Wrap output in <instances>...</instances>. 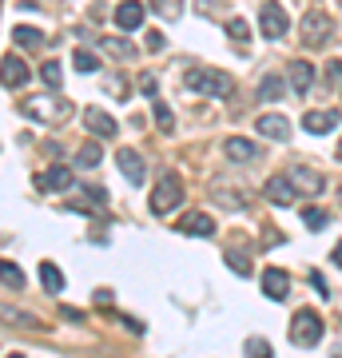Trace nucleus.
<instances>
[{"instance_id":"1","label":"nucleus","mask_w":342,"mask_h":358,"mask_svg":"<svg viewBox=\"0 0 342 358\" xmlns=\"http://www.w3.org/2000/svg\"><path fill=\"white\" fill-rule=\"evenodd\" d=\"M20 112L28 115V120H36V124H60V120H68V115L76 112L72 108V100H64V96H28L24 103H20Z\"/></svg>"},{"instance_id":"2","label":"nucleus","mask_w":342,"mask_h":358,"mask_svg":"<svg viewBox=\"0 0 342 358\" xmlns=\"http://www.w3.org/2000/svg\"><path fill=\"white\" fill-rule=\"evenodd\" d=\"M187 92L227 100V96H231V76H227V72H215V68H191V72H187Z\"/></svg>"},{"instance_id":"3","label":"nucleus","mask_w":342,"mask_h":358,"mask_svg":"<svg viewBox=\"0 0 342 358\" xmlns=\"http://www.w3.org/2000/svg\"><path fill=\"white\" fill-rule=\"evenodd\" d=\"M291 338H294L299 346H315L318 338H322V319H318L311 307L294 310V319H291Z\"/></svg>"},{"instance_id":"4","label":"nucleus","mask_w":342,"mask_h":358,"mask_svg":"<svg viewBox=\"0 0 342 358\" xmlns=\"http://www.w3.org/2000/svg\"><path fill=\"white\" fill-rule=\"evenodd\" d=\"M179 203H183V183H179L176 176H164L152 187V211L155 215H164V211H176Z\"/></svg>"},{"instance_id":"5","label":"nucleus","mask_w":342,"mask_h":358,"mask_svg":"<svg viewBox=\"0 0 342 358\" xmlns=\"http://www.w3.org/2000/svg\"><path fill=\"white\" fill-rule=\"evenodd\" d=\"M72 183H76L72 167H68V164H52L48 171H40V176H36V192H68Z\"/></svg>"},{"instance_id":"6","label":"nucleus","mask_w":342,"mask_h":358,"mask_svg":"<svg viewBox=\"0 0 342 358\" xmlns=\"http://www.w3.org/2000/svg\"><path fill=\"white\" fill-rule=\"evenodd\" d=\"M287 13H283V4H275V0H266L263 4V13H259V28H263V36H271V40H279L283 32H287Z\"/></svg>"},{"instance_id":"7","label":"nucleus","mask_w":342,"mask_h":358,"mask_svg":"<svg viewBox=\"0 0 342 358\" xmlns=\"http://www.w3.org/2000/svg\"><path fill=\"white\" fill-rule=\"evenodd\" d=\"M259 279H263V294H266V299H275V303H283V299L291 294V275H287V271L266 267Z\"/></svg>"},{"instance_id":"8","label":"nucleus","mask_w":342,"mask_h":358,"mask_svg":"<svg viewBox=\"0 0 342 358\" xmlns=\"http://www.w3.org/2000/svg\"><path fill=\"white\" fill-rule=\"evenodd\" d=\"M263 192H266V199H271V203H279V207H291L294 199H299V192H294L291 176H271Z\"/></svg>"},{"instance_id":"9","label":"nucleus","mask_w":342,"mask_h":358,"mask_svg":"<svg viewBox=\"0 0 342 358\" xmlns=\"http://www.w3.org/2000/svg\"><path fill=\"white\" fill-rule=\"evenodd\" d=\"M0 84H4V88H24L28 84V64L20 56H4V60H0Z\"/></svg>"},{"instance_id":"10","label":"nucleus","mask_w":342,"mask_h":358,"mask_svg":"<svg viewBox=\"0 0 342 358\" xmlns=\"http://www.w3.org/2000/svg\"><path fill=\"white\" fill-rule=\"evenodd\" d=\"M330 36V20H327V13H306V20H303V40L311 44V48H318L322 40Z\"/></svg>"},{"instance_id":"11","label":"nucleus","mask_w":342,"mask_h":358,"mask_svg":"<svg viewBox=\"0 0 342 358\" xmlns=\"http://www.w3.org/2000/svg\"><path fill=\"white\" fill-rule=\"evenodd\" d=\"M339 120L342 115L334 112V108H322V112H306L303 115V128L311 131V136H327V131L339 128Z\"/></svg>"},{"instance_id":"12","label":"nucleus","mask_w":342,"mask_h":358,"mask_svg":"<svg viewBox=\"0 0 342 358\" xmlns=\"http://www.w3.org/2000/svg\"><path fill=\"white\" fill-rule=\"evenodd\" d=\"M255 128L266 140H291V120L287 115H255Z\"/></svg>"},{"instance_id":"13","label":"nucleus","mask_w":342,"mask_h":358,"mask_svg":"<svg viewBox=\"0 0 342 358\" xmlns=\"http://www.w3.org/2000/svg\"><path fill=\"white\" fill-rule=\"evenodd\" d=\"M115 24L120 32H136L143 24V0H124V4H115Z\"/></svg>"},{"instance_id":"14","label":"nucleus","mask_w":342,"mask_h":358,"mask_svg":"<svg viewBox=\"0 0 342 358\" xmlns=\"http://www.w3.org/2000/svg\"><path fill=\"white\" fill-rule=\"evenodd\" d=\"M115 159H120V171L127 176V183H131V187H140L143 176H148V171H143V155L131 152V148H120V155H115Z\"/></svg>"},{"instance_id":"15","label":"nucleus","mask_w":342,"mask_h":358,"mask_svg":"<svg viewBox=\"0 0 342 358\" xmlns=\"http://www.w3.org/2000/svg\"><path fill=\"white\" fill-rule=\"evenodd\" d=\"M84 124H88V131L100 136V140H112L115 136V120L108 112H100V108H88V112H84Z\"/></svg>"},{"instance_id":"16","label":"nucleus","mask_w":342,"mask_h":358,"mask_svg":"<svg viewBox=\"0 0 342 358\" xmlns=\"http://www.w3.org/2000/svg\"><path fill=\"white\" fill-rule=\"evenodd\" d=\"M291 183L299 195H318L322 192V176H315L311 167H291Z\"/></svg>"},{"instance_id":"17","label":"nucleus","mask_w":342,"mask_h":358,"mask_svg":"<svg viewBox=\"0 0 342 358\" xmlns=\"http://www.w3.org/2000/svg\"><path fill=\"white\" fill-rule=\"evenodd\" d=\"M223 152H227V159H235V164H251V159H259V148H255L251 140H243V136H231V140L223 143Z\"/></svg>"},{"instance_id":"18","label":"nucleus","mask_w":342,"mask_h":358,"mask_svg":"<svg viewBox=\"0 0 342 358\" xmlns=\"http://www.w3.org/2000/svg\"><path fill=\"white\" fill-rule=\"evenodd\" d=\"M291 84H294L299 96H306V92L315 88V68L306 64V60H294V64H291Z\"/></svg>"},{"instance_id":"19","label":"nucleus","mask_w":342,"mask_h":358,"mask_svg":"<svg viewBox=\"0 0 342 358\" xmlns=\"http://www.w3.org/2000/svg\"><path fill=\"white\" fill-rule=\"evenodd\" d=\"M0 322H13V327H28V331H44V322L36 315H24L16 307H0Z\"/></svg>"},{"instance_id":"20","label":"nucleus","mask_w":342,"mask_h":358,"mask_svg":"<svg viewBox=\"0 0 342 358\" xmlns=\"http://www.w3.org/2000/svg\"><path fill=\"white\" fill-rule=\"evenodd\" d=\"M179 227L187 231V235H203V239H207V235H215V219L211 215H187Z\"/></svg>"},{"instance_id":"21","label":"nucleus","mask_w":342,"mask_h":358,"mask_svg":"<svg viewBox=\"0 0 342 358\" xmlns=\"http://www.w3.org/2000/svg\"><path fill=\"white\" fill-rule=\"evenodd\" d=\"M13 40L20 44V48H44V32H40V28H28V24H16Z\"/></svg>"},{"instance_id":"22","label":"nucleus","mask_w":342,"mask_h":358,"mask_svg":"<svg viewBox=\"0 0 342 358\" xmlns=\"http://www.w3.org/2000/svg\"><path fill=\"white\" fill-rule=\"evenodd\" d=\"M100 48L108 52L112 60H127V56H136V44H127V40H120V36H104Z\"/></svg>"},{"instance_id":"23","label":"nucleus","mask_w":342,"mask_h":358,"mask_svg":"<svg viewBox=\"0 0 342 358\" xmlns=\"http://www.w3.org/2000/svg\"><path fill=\"white\" fill-rule=\"evenodd\" d=\"M40 282H44V291L48 294H60L64 291V275L56 263H40Z\"/></svg>"},{"instance_id":"24","label":"nucleus","mask_w":342,"mask_h":358,"mask_svg":"<svg viewBox=\"0 0 342 358\" xmlns=\"http://www.w3.org/2000/svg\"><path fill=\"white\" fill-rule=\"evenodd\" d=\"M100 159H104V148H100V143H84V148L76 152V167H84V171L100 167Z\"/></svg>"},{"instance_id":"25","label":"nucleus","mask_w":342,"mask_h":358,"mask_svg":"<svg viewBox=\"0 0 342 358\" xmlns=\"http://www.w3.org/2000/svg\"><path fill=\"white\" fill-rule=\"evenodd\" d=\"M287 96V84H283L279 76H263V84H259V100H283Z\"/></svg>"},{"instance_id":"26","label":"nucleus","mask_w":342,"mask_h":358,"mask_svg":"<svg viewBox=\"0 0 342 358\" xmlns=\"http://www.w3.org/2000/svg\"><path fill=\"white\" fill-rule=\"evenodd\" d=\"M227 267L235 271V275H251V259H247V251L243 247H227Z\"/></svg>"},{"instance_id":"27","label":"nucleus","mask_w":342,"mask_h":358,"mask_svg":"<svg viewBox=\"0 0 342 358\" xmlns=\"http://www.w3.org/2000/svg\"><path fill=\"white\" fill-rule=\"evenodd\" d=\"M0 282H8L13 291H24V271L16 267V263H4L0 259Z\"/></svg>"},{"instance_id":"28","label":"nucleus","mask_w":342,"mask_h":358,"mask_svg":"<svg viewBox=\"0 0 342 358\" xmlns=\"http://www.w3.org/2000/svg\"><path fill=\"white\" fill-rule=\"evenodd\" d=\"M155 8V16L159 20H179V13H183V0H148Z\"/></svg>"},{"instance_id":"29","label":"nucleus","mask_w":342,"mask_h":358,"mask_svg":"<svg viewBox=\"0 0 342 358\" xmlns=\"http://www.w3.org/2000/svg\"><path fill=\"white\" fill-rule=\"evenodd\" d=\"M227 36L235 40V44H247V40H251V24H247L243 16H231L227 20Z\"/></svg>"},{"instance_id":"30","label":"nucleus","mask_w":342,"mask_h":358,"mask_svg":"<svg viewBox=\"0 0 342 358\" xmlns=\"http://www.w3.org/2000/svg\"><path fill=\"white\" fill-rule=\"evenodd\" d=\"M303 223L311 231H322L330 223V215H327V211H318V207H303Z\"/></svg>"},{"instance_id":"31","label":"nucleus","mask_w":342,"mask_h":358,"mask_svg":"<svg viewBox=\"0 0 342 358\" xmlns=\"http://www.w3.org/2000/svg\"><path fill=\"white\" fill-rule=\"evenodd\" d=\"M155 128H159V131H171V128H176V120H171V108H167L164 100H155Z\"/></svg>"},{"instance_id":"32","label":"nucleus","mask_w":342,"mask_h":358,"mask_svg":"<svg viewBox=\"0 0 342 358\" xmlns=\"http://www.w3.org/2000/svg\"><path fill=\"white\" fill-rule=\"evenodd\" d=\"M72 68H76V72H96L100 60H96L92 52H76V56H72Z\"/></svg>"},{"instance_id":"33","label":"nucleus","mask_w":342,"mask_h":358,"mask_svg":"<svg viewBox=\"0 0 342 358\" xmlns=\"http://www.w3.org/2000/svg\"><path fill=\"white\" fill-rule=\"evenodd\" d=\"M40 80H44L52 92H56V88H60V64H56V60H48V64L40 68Z\"/></svg>"},{"instance_id":"34","label":"nucleus","mask_w":342,"mask_h":358,"mask_svg":"<svg viewBox=\"0 0 342 358\" xmlns=\"http://www.w3.org/2000/svg\"><path fill=\"white\" fill-rule=\"evenodd\" d=\"M140 92L143 96H152V100H159V80H155V72H143L140 76Z\"/></svg>"},{"instance_id":"35","label":"nucleus","mask_w":342,"mask_h":358,"mask_svg":"<svg viewBox=\"0 0 342 358\" xmlns=\"http://www.w3.org/2000/svg\"><path fill=\"white\" fill-rule=\"evenodd\" d=\"M247 358H271V346L263 338H247Z\"/></svg>"},{"instance_id":"36","label":"nucleus","mask_w":342,"mask_h":358,"mask_svg":"<svg viewBox=\"0 0 342 358\" xmlns=\"http://www.w3.org/2000/svg\"><path fill=\"white\" fill-rule=\"evenodd\" d=\"M327 80H330L327 88H339V84H342V60H330V64H327Z\"/></svg>"},{"instance_id":"37","label":"nucleus","mask_w":342,"mask_h":358,"mask_svg":"<svg viewBox=\"0 0 342 358\" xmlns=\"http://www.w3.org/2000/svg\"><path fill=\"white\" fill-rule=\"evenodd\" d=\"M108 92H112V96H120V100L127 96V88H124V80H120V76H112V80H108Z\"/></svg>"},{"instance_id":"38","label":"nucleus","mask_w":342,"mask_h":358,"mask_svg":"<svg viewBox=\"0 0 342 358\" xmlns=\"http://www.w3.org/2000/svg\"><path fill=\"white\" fill-rule=\"evenodd\" d=\"M311 287H315V291L322 294V299L330 294V287H327V279H322V275H311Z\"/></svg>"},{"instance_id":"39","label":"nucleus","mask_w":342,"mask_h":358,"mask_svg":"<svg viewBox=\"0 0 342 358\" xmlns=\"http://www.w3.org/2000/svg\"><path fill=\"white\" fill-rule=\"evenodd\" d=\"M148 48H152V52L164 48V32H148Z\"/></svg>"},{"instance_id":"40","label":"nucleus","mask_w":342,"mask_h":358,"mask_svg":"<svg viewBox=\"0 0 342 358\" xmlns=\"http://www.w3.org/2000/svg\"><path fill=\"white\" fill-rule=\"evenodd\" d=\"M330 259H334V267H342V243L334 247V251H330Z\"/></svg>"},{"instance_id":"41","label":"nucleus","mask_w":342,"mask_h":358,"mask_svg":"<svg viewBox=\"0 0 342 358\" xmlns=\"http://www.w3.org/2000/svg\"><path fill=\"white\" fill-rule=\"evenodd\" d=\"M334 155H339V164H342V143H339V152H334Z\"/></svg>"},{"instance_id":"42","label":"nucleus","mask_w":342,"mask_h":358,"mask_svg":"<svg viewBox=\"0 0 342 358\" xmlns=\"http://www.w3.org/2000/svg\"><path fill=\"white\" fill-rule=\"evenodd\" d=\"M8 358H24V355H8Z\"/></svg>"}]
</instances>
